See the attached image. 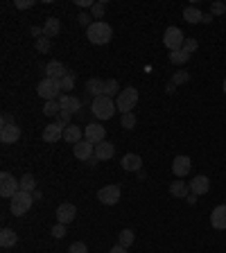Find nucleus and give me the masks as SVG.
<instances>
[{
    "instance_id": "a19ab883",
    "label": "nucleus",
    "mask_w": 226,
    "mask_h": 253,
    "mask_svg": "<svg viewBox=\"0 0 226 253\" xmlns=\"http://www.w3.org/2000/svg\"><path fill=\"white\" fill-rule=\"evenodd\" d=\"M224 12H226L224 2H213V9H210V14H213V16H222Z\"/></svg>"
},
{
    "instance_id": "9d476101",
    "label": "nucleus",
    "mask_w": 226,
    "mask_h": 253,
    "mask_svg": "<svg viewBox=\"0 0 226 253\" xmlns=\"http://www.w3.org/2000/svg\"><path fill=\"white\" fill-rule=\"evenodd\" d=\"M64 131H66V124L57 120V122L48 124V127L43 129V140H45V142H57V140H61V138H64Z\"/></svg>"
},
{
    "instance_id": "a211bd4d",
    "label": "nucleus",
    "mask_w": 226,
    "mask_h": 253,
    "mask_svg": "<svg viewBox=\"0 0 226 253\" xmlns=\"http://www.w3.org/2000/svg\"><path fill=\"white\" fill-rule=\"evenodd\" d=\"M140 167H143V161H140L138 154H125V156H122V170L140 172Z\"/></svg>"
},
{
    "instance_id": "6e6552de",
    "label": "nucleus",
    "mask_w": 226,
    "mask_h": 253,
    "mask_svg": "<svg viewBox=\"0 0 226 253\" xmlns=\"http://www.w3.org/2000/svg\"><path fill=\"white\" fill-rule=\"evenodd\" d=\"M97 199H100L104 206H115L120 199V185H104V188L97 192Z\"/></svg>"
},
{
    "instance_id": "9b49d317",
    "label": "nucleus",
    "mask_w": 226,
    "mask_h": 253,
    "mask_svg": "<svg viewBox=\"0 0 226 253\" xmlns=\"http://www.w3.org/2000/svg\"><path fill=\"white\" fill-rule=\"evenodd\" d=\"M18 138H21V127H18L16 122L5 124V127L0 129V142H2V145H14V142H18Z\"/></svg>"
},
{
    "instance_id": "f03ea898",
    "label": "nucleus",
    "mask_w": 226,
    "mask_h": 253,
    "mask_svg": "<svg viewBox=\"0 0 226 253\" xmlns=\"http://www.w3.org/2000/svg\"><path fill=\"white\" fill-rule=\"evenodd\" d=\"M115 102L111 100V97H107V95H100V97H95L93 100V104H90V111H93V115L100 120H109L113 118V113H115Z\"/></svg>"
},
{
    "instance_id": "f3484780",
    "label": "nucleus",
    "mask_w": 226,
    "mask_h": 253,
    "mask_svg": "<svg viewBox=\"0 0 226 253\" xmlns=\"http://www.w3.org/2000/svg\"><path fill=\"white\" fill-rule=\"evenodd\" d=\"M59 104H61V111H68V113H77L82 109V102L75 95H61Z\"/></svg>"
},
{
    "instance_id": "0eeeda50",
    "label": "nucleus",
    "mask_w": 226,
    "mask_h": 253,
    "mask_svg": "<svg viewBox=\"0 0 226 253\" xmlns=\"http://www.w3.org/2000/svg\"><path fill=\"white\" fill-rule=\"evenodd\" d=\"M183 41H185V36L183 32L179 30V27H167L165 34H163V43H165L167 47H170V52H174V50H181L183 47Z\"/></svg>"
},
{
    "instance_id": "412c9836",
    "label": "nucleus",
    "mask_w": 226,
    "mask_h": 253,
    "mask_svg": "<svg viewBox=\"0 0 226 253\" xmlns=\"http://www.w3.org/2000/svg\"><path fill=\"white\" fill-rule=\"evenodd\" d=\"M61 32V23H59V18H45V23H43V36H48V39H52V36H57Z\"/></svg>"
},
{
    "instance_id": "c756f323",
    "label": "nucleus",
    "mask_w": 226,
    "mask_h": 253,
    "mask_svg": "<svg viewBox=\"0 0 226 253\" xmlns=\"http://www.w3.org/2000/svg\"><path fill=\"white\" fill-rule=\"evenodd\" d=\"M34 188H36V181H34V177L32 174H25L23 179H21V190L23 192H34Z\"/></svg>"
},
{
    "instance_id": "f257e3e1",
    "label": "nucleus",
    "mask_w": 226,
    "mask_h": 253,
    "mask_svg": "<svg viewBox=\"0 0 226 253\" xmlns=\"http://www.w3.org/2000/svg\"><path fill=\"white\" fill-rule=\"evenodd\" d=\"M86 36H89L90 43H95V46H104V43L111 41L113 30H111V25L104 23V21H93V25L86 30Z\"/></svg>"
},
{
    "instance_id": "a878e982",
    "label": "nucleus",
    "mask_w": 226,
    "mask_h": 253,
    "mask_svg": "<svg viewBox=\"0 0 226 253\" xmlns=\"http://www.w3.org/2000/svg\"><path fill=\"white\" fill-rule=\"evenodd\" d=\"M183 18L188 21V23H202L203 14L197 9V7H185L183 9Z\"/></svg>"
},
{
    "instance_id": "f704fd0d",
    "label": "nucleus",
    "mask_w": 226,
    "mask_h": 253,
    "mask_svg": "<svg viewBox=\"0 0 226 253\" xmlns=\"http://www.w3.org/2000/svg\"><path fill=\"white\" fill-rule=\"evenodd\" d=\"M190 82V75L185 70H179V72H174V77H172V84L174 86H181V84H188Z\"/></svg>"
},
{
    "instance_id": "72a5a7b5",
    "label": "nucleus",
    "mask_w": 226,
    "mask_h": 253,
    "mask_svg": "<svg viewBox=\"0 0 226 253\" xmlns=\"http://www.w3.org/2000/svg\"><path fill=\"white\" fill-rule=\"evenodd\" d=\"M120 127H125V129H134V127H136V115H134V113H122Z\"/></svg>"
},
{
    "instance_id": "de8ad7c7",
    "label": "nucleus",
    "mask_w": 226,
    "mask_h": 253,
    "mask_svg": "<svg viewBox=\"0 0 226 253\" xmlns=\"http://www.w3.org/2000/svg\"><path fill=\"white\" fill-rule=\"evenodd\" d=\"M185 201H188V204H195V201H197V194H195V192H190L188 197H185Z\"/></svg>"
},
{
    "instance_id": "2eb2a0df",
    "label": "nucleus",
    "mask_w": 226,
    "mask_h": 253,
    "mask_svg": "<svg viewBox=\"0 0 226 253\" xmlns=\"http://www.w3.org/2000/svg\"><path fill=\"white\" fill-rule=\"evenodd\" d=\"M192 167V161L188 159V156H177V159L172 161V172H174V177H185L188 172H190Z\"/></svg>"
},
{
    "instance_id": "2f4dec72",
    "label": "nucleus",
    "mask_w": 226,
    "mask_h": 253,
    "mask_svg": "<svg viewBox=\"0 0 226 253\" xmlns=\"http://www.w3.org/2000/svg\"><path fill=\"white\" fill-rule=\"evenodd\" d=\"M118 91H120V86H118V82H115V79H107V82H104V95H107V97L120 95Z\"/></svg>"
},
{
    "instance_id": "ea45409f",
    "label": "nucleus",
    "mask_w": 226,
    "mask_h": 253,
    "mask_svg": "<svg viewBox=\"0 0 226 253\" xmlns=\"http://www.w3.org/2000/svg\"><path fill=\"white\" fill-rule=\"evenodd\" d=\"M77 18H79V25H84L86 30H89L90 25H93V21H90V18H93V16H89V14H86V12H82Z\"/></svg>"
},
{
    "instance_id": "7c9ffc66",
    "label": "nucleus",
    "mask_w": 226,
    "mask_h": 253,
    "mask_svg": "<svg viewBox=\"0 0 226 253\" xmlns=\"http://www.w3.org/2000/svg\"><path fill=\"white\" fill-rule=\"evenodd\" d=\"M43 113H45V115H59V113H61V104H59V100L45 102V106H43Z\"/></svg>"
},
{
    "instance_id": "37998d69",
    "label": "nucleus",
    "mask_w": 226,
    "mask_h": 253,
    "mask_svg": "<svg viewBox=\"0 0 226 253\" xmlns=\"http://www.w3.org/2000/svg\"><path fill=\"white\" fill-rule=\"evenodd\" d=\"M70 115H72V113H68V111H61V113H59V122H64L66 127H68V120H70Z\"/></svg>"
},
{
    "instance_id": "c9c22d12",
    "label": "nucleus",
    "mask_w": 226,
    "mask_h": 253,
    "mask_svg": "<svg viewBox=\"0 0 226 253\" xmlns=\"http://www.w3.org/2000/svg\"><path fill=\"white\" fill-rule=\"evenodd\" d=\"M197 47H199V41H197V39H185V41H183V50L188 54L197 52Z\"/></svg>"
},
{
    "instance_id": "4be33fe9",
    "label": "nucleus",
    "mask_w": 226,
    "mask_h": 253,
    "mask_svg": "<svg viewBox=\"0 0 226 253\" xmlns=\"http://www.w3.org/2000/svg\"><path fill=\"white\" fill-rule=\"evenodd\" d=\"M113 154H115V147H113L111 142H100V145H95V159L97 161H109L113 159Z\"/></svg>"
},
{
    "instance_id": "e433bc0d",
    "label": "nucleus",
    "mask_w": 226,
    "mask_h": 253,
    "mask_svg": "<svg viewBox=\"0 0 226 253\" xmlns=\"http://www.w3.org/2000/svg\"><path fill=\"white\" fill-rule=\"evenodd\" d=\"M68 253H89V247H86L84 242H72L70 249H68Z\"/></svg>"
},
{
    "instance_id": "8fccbe9b",
    "label": "nucleus",
    "mask_w": 226,
    "mask_h": 253,
    "mask_svg": "<svg viewBox=\"0 0 226 253\" xmlns=\"http://www.w3.org/2000/svg\"><path fill=\"white\" fill-rule=\"evenodd\" d=\"M224 93H226V79H224Z\"/></svg>"
},
{
    "instance_id": "1a4fd4ad",
    "label": "nucleus",
    "mask_w": 226,
    "mask_h": 253,
    "mask_svg": "<svg viewBox=\"0 0 226 253\" xmlns=\"http://www.w3.org/2000/svg\"><path fill=\"white\" fill-rule=\"evenodd\" d=\"M72 152H75V159L84 161V163H89L93 156H95V145L89 140H79L75 147H72Z\"/></svg>"
},
{
    "instance_id": "6ab92c4d",
    "label": "nucleus",
    "mask_w": 226,
    "mask_h": 253,
    "mask_svg": "<svg viewBox=\"0 0 226 253\" xmlns=\"http://www.w3.org/2000/svg\"><path fill=\"white\" fill-rule=\"evenodd\" d=\"M45 75L50 77V79H64L66 75H68V70L64 68V64L61 61H50L48 66H45Z\"/></svg>"
},
{
    "instance_id": "79ce46f5",
    "label": "nucleus",
    "mask_w": 226,
    "mask_h": 253,
    "mask_svg": "<svg viewBox=\"0 0 226 253\" xmlns=\"http://www.w3.org/2000/svg\"><path fill=\"white\" fill-rule=\"evenodd\" d=\"M34 5V0H14V7L16 9H27V7Z\"/></svg>"
},
{
    "instance_id": "a18cd8bd",
    "label": "nucleus",
    "mask_w": 226,
    "mask_h": 253,
    "mask_svg": "<svg viewBox=\"0 0 226 253\" xmlns=\"http://www.w3.org/2000/svg\"><path fill=\"white\" fill-rule=\"evenodd\" d=\"M5 124H14V120H12L9 113H2V127H5Z\"/></svg>"
},
{
    "instance_id": "dca6fc26",
    "label": "nucleus",
    "mask_w": 226,
    "mask_h": 253,
    "mask_svg": "<svg viewBox=\"0 0 226 253\" xmlns=\"http://www.w3.org/2000/svg\"><path fill=\"white\" fill-rule=\"evenodd\" d=\"M208 190H210V181H208V177H203V174H197L190 181V192H195L197 197H199V194H206Z\"/></svg>"
},
{
    "instance_id": "393cba45",
    "label": "nucleus",
    "mask_w": 226,
    "mask_h": 253,
    "mask_svg": "<svg viewBox=\"0 0 226 253\" xmlns=\"http://www.w3.org/2000/svg\"><path fill=\"white\" fill-rule=\"evenodd\" d=\"M16 242H18V235L14 233L12 229H2V230H0V247H2V249H12Z\"/></svg>"
},
{
    "instance_id": "4c0bfd02",
    "label": "nucleus",
    "mask_w": 226,
    "mask_h": 253,
    "mask_svg": "<svg viewBox=\"0 0 226 253\" xmlns=\"http://www.w3.org/2000/svg\"><path fill=\"white\" fill-rule=\"evenodd\" d=\"M107 12V2H95L93 5V18H102Z\"/></svg>"
},
{
    "instance_id": "423d86ee",
    "label": "nucleus",
    "mask_w": 226,
    "mask_h": 253,
    "mask_svg": "<svg viewBox=\"0 0 226 253\" xmlns=\"http://www.w3.org/2000/svg\"><path fill=\"white\" fill-rule=\"evenodd\" d=\"M16 192H21V181H16L9 172H2L0 174V197L12 199Z\"/></svg>"
},
{
    "instance_id": "b1692460",
    "label": "nucleus",
    "mask_w": 226,
    "mask_h": 253,
    "mask_svg": "<svg viewBox=\"0 0 226 253\" xmlns=\"http://www.w3.org/2000/svg\"><path fill=\"white\" fill-rule=\"evenodd\" d=\"M188 190H190V185L185 181H172V185H170V194L177 197V199H185V197L190 194Z\"/></svg>"
},
{
    "instance_id": "4468645a",
    "label": "nucleus",
    "mask_w": 226,
    "mask_h": 253,
    "mask_svg": "<svg viewBox=\"0 0 226 253\" xmlns=\"http://www.w3.org/2000/svg\"><path fill=\"white\" fill-rule=\"evenodd\" d=\"M210 224H213V229H217V230H226V204H220V206L213 208Z\"/></svg>"
},
{
    "instance_id": "c03bdc74",
    "label": "nucleus",
    "mask_w": 226,
    "mask_h": 253,
    "mask_svg": "<svg viewBox=\"0 0 226 253\" xmlns=\"http://www.w3.org/2000/svg\"><path fill=\"white\" fill-rule=\"evenodd\" d=\"M77 5L79 7H90V9H93V5H95V2H93V0H77Z\"/></svg>"
},
{
    "instance_id": "aec40b11",
    "label": "nucleus",
    "mask_w": 226,
    "mask_h": 253,
    "mask_svg": "<svg viewBox=\"0 0 226 253\" xmlns=\"http://www.w3.org/2000/svg\"><path fill=\"white\" fill-rule=\"evenodd\" d=\"M82 136H84L82 127H75V124H68V127H66V131H64V140H66V142H70V145H77L79 140H84Z\"/></svg>"
},
{
    "instance_id": "09e8293b",
    "label": "nucleus",
    "mask_w": 226,
    "mask_h": 253,
    "mask_svg": "<svg viewBox=\"0 0 226 253\" xmlns=\"http://www.w3.org/2000/svg\"><path fill=\"white\" fill-rule=\"evenodd\" d=\"M210 21H213V14H208V16L202 18V23H210Z\"/></svg>"
},
{
    "instance_id": "5701e85b",
    "label": "nucleus",
    "mask_w": 226,
    "mask_h": 253,
    "mask_svg": "<svg viewBox=\"0 0 226 253\" xmlns=\"http://www.w3.org/2000/svg\"><path fill=\"white\" fill-rule=\"evenodd\" d=\"M86 93L93 95V100L100 97V95H104V82L97 79V77H90L89 82H86Z\"/></svg>"
},
{
    "instance_id": "58836bf2",
    "label": "nucleus",
    "mask_w": 226,
    "mask_h": 253,
    "mask_svg": "<svg viewBox=\"0 0 226 253\" xmlns=\"http://www.w3.org/2000/svg\"><path fill=\"white\" fill-rule=\"evenodd\" d=\"M66 235V224H59V222H57V224H54V226H52V237H57V240H61V237H64Z\"/></svg>"
},
{
    "instance_id": "bb28decb",
    "label": "nucleus",
    "mask_w": 226,
    "mask_h": 253,
    "mask_svg": "<svg viewBox=\"0 0 226 253\" xmlns=\"http://www.w3.org/2000/svg\"><path fill=\"white\" fill-rule=\"evenodd\" d=\"M118 240H120V247H131L134 244V240H136V235H134V230L131 229H122L120 230V235H118Z\"/></svg>"
},
{
    "instance_id": "7ed1b4c3",
    "label": "nucleus",
    "mask_w": 226,
    "mask_h": 253,
    "mask_svg": "<svg viewBox=\"0 0 226 253\" xmlns=\"http://www.w3.org/2000/svg\"><path fill=\"white\" fill-rule=\"evenodd\" d=\"M36 93H39V97H43L45 102L59 100V97H61V84H59V79H50V77H45L43 82H39V86H36Z\"/></svg>"
},
{
    "instance_id": "473e14b6",
    "label": "nucleus",
    "mask_w": 226,
    "mask_h": 253,
    "mask_svg": "<svg viewBox=\"0 0 226 253\" xmlns=\"http://www.w3.org/2000/svg\"><path fill=\"white\" fill-rule=\"evenodd\" d=\"M61 84V91H72L75 89V72H68L64 79H59Z\"/></svg>"
},
{
    "instance_id": "f8f14e48",
    "label": "nucleus",
    "mask_w": 226,
    "mask_h": 253,
    "mask_svg": "<svg viewBox=\"0 0 226 253\" xmlns=\"http://www.w3.org/2000/svg\"><path fill=\"white\" fill-rule=\"evenodd\" d=\"M104 127L102 124H97V122H93V124H86V131H84V136H86V140L89 142H93V145H100V142H104Z\"/></svg>"
},
{
    "instance_id": "20e7f679",
    "label": "nucleus",
    "mask_w": 226,
    "mask_h": 253,
    "mask_svg": "<svg viewBox=\"0 0 226 253\" xmlns=\"http://www.w3.org/2000/svg\"><path fill=\"white\" fill-rule=\"evenodd\" d=\"M32 201H34V194L30 192H16L12 197V204H9V210H12L14 217H21V215H25V212L32 208Z\"/></svg>"
},
{
    "instance_id": "49530a36",
    "label": "nucleus",
    "mask_w": 226,
    "mask_h": 253,
    "mask_svg": "<svg viewBox=\"0 0 226 253\" xmlns=\"http://www.w3.org/2000/svg\"><path fill=\"white\" fill-rule=\"evenodd\" d=\"M109 253H127V249H125V247H120V244H118V247H113Z\"/></svg>"
},
{
    "instance_id": "cd10ccee",
    "label": "nucleus",
    "mask_w": 226,
    "mask_h": 253,
    "mask_svg": "<svg viewBox=\"0 0 226 253\" xmlns=\"http://www.w3.org/2000/svg\"><path fill=\"white\" fill-rule=\"evenodd\" d=\"M34 47H36V52L48 54L50 50H52V39H48V36H41V39H36Z\"/></svg>"
},
{
    "instance_id": "c85d7f7f",
    "label": "nucleus",
    "mask_w": 226,
    "mask_h": 253,
    "mask_svg": "<svg viewBox=\"0 0 226 253\" xmlns=\"http://www.w3.org/2000/svg\"><path fill=\"white\" fill-rule=\"evenodd\" d=\"M188 59H190V54L185 52L183 47H181V50H174V52H170V61H172V64H177V66L185 64Z\"/></svg>"
},
{
    "instance_id": "ddd939ff",
    "label": "nucleus",
    "mask_w": 226,
    "mask_h": 253,
    "mask_svg": "<svg viewBox=\"0 0 226 253\" xmlns=\"http://www.w3.org/2000/svg\"><path fill=\"white\" fill-rule=\"evenodd\" d=\"M75 217H77V208L72 206V204H61V206L57 208V222L59 224H66V226H68Z\"/></svg>"
},
{
    "instance_id": "39448f33",
    "label": "nucleus",
    "mask_w": 226,
    "mask_h": 253,
    "mask_svg": "<svg viewBox=\"0 0 226 253\" xmlns=\"http://www.w3.org/2000/svg\"><path fill=\"white\" fill-rule=\"evenodd\" d=\"M136 104H138V91L134 86H127L125 91H120L118 102H115L120 113H131L136 109Z\"/></svg>"
}]
</instances>
